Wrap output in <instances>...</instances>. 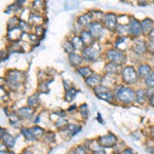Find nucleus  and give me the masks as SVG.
<instances>
[{
    "instance_id": "obj_27",
    "label": "nucleus",
    "mask_w": 154,
    "mask_h": 154,
    "mask_svg": "<svg viewBox=\"0 0 154 154\" xmlns=\"http://www.w3.org/2000/svg\"><path fill=\"white\" fill-rule=\"evenodd\" d=\"M118 65L116 64H113V63H108L107 65L105 66V72L107 74H111V75H114L115 73H117V70H118Z\"/></svg>"
},
{
    "instance_id": "obj_30",
    "label": "nucleus",
    "mask_w": 154,
    "mask_h": 154,
    "mask_svg": "<svg viewBox=\"0 0 154 154\" xmlns=\"http://www.w3.org/2000/svg\"><path fill=\"white\" fill-rule=\"evenodd\" d=\"M76 94H77V91L75 88H70L68 89V91H66V96H65V99L67 101H69V102H71L72 100L74 99V97L76 96Z\"/></svg>"
},
{
    "instance_id": "obj_44",
    "label": "nucleus",
    "mask_w": 154,
    "mask_h": 154,
    "mask_svg": "<svg viewBox=\"0 0 154 154\" xmlns=\"http://www.w3.org/2000/svg\"><path fill=\"white\" fill-rule=\"evenodd\" d=\"M8 154H16V153H14V152H12V151H11V152H9Z\"/></svg>"
},
{
    "instance_id": "obj_33",
    "label": "nucleus",
    "mask_w": 154,
    "mask_h": 154,
    "mask_svg": "<svg viewBox=\"0 0 154 154\" xmlns=\"http://www.w3.org/2000/svg\"><path fill=\"white\" fill-rule=\"evenodd\" d=\"M93 154H107L106 153V150L104 147H102L100 144L98 143L97 147L95 149H93Z\"/></svg>"
},
{
    "instance_id": "obj_16",
    "label": "nucleus",
    "mask_w": 154,
    "mask_h": 154,
    "mask_svg": "<svg viewBox=\"0 0 154 154\" xmlns=\"http://www.w3.org/2000/svg\"><path fill=\"white\" fill-rule=\"evenodd\" d=\"M102 79H103L102 76L98 75V74H93L91 77L85 79V83L88 84V86H91V88H95L97 86L100 85V83H102Z\"/></svg>"
},
{
    "instance_id": "obj_34",
    "label": "nucleus",
    "mask_w": 154,
    "mask_h": 154,
    "mask_svg": "<svg viewBox=\"0 0 154 154\" xmlns=\"http://www.w3.org/2000/svg\"><path fill=\"white\" fill-rule=\"evenodd\" d=\"M79 111H80V113L83 115V117H86V118H88V105H86V104H82V105L79 107Z\"/></svg>"
},
{
    "instance_id": "obj_3",
    "label": "nucleus",
    "mask_w": 154,
    "mask_h": 154,
    "mask_svg": "<svg viewBox=\"0 0 154 154\" xmlns=\"http://www.w3.org/2000/svg\"><path fill=\"white\" fill-rule=\"evenodd\" d=\"M94 93H95V95L98 97L100 100H104L107 102H113V100L115 99L112 91H111L108 86H105V85H103V84H100L99 86L94 88Z\"/></svg>"
},
{
    "instance_id": "obj_13",
    "label": "nucleus",
    "mask_w": 154,
    "mask_h": 154,
    "mask_svg": "<svg viewBox=\"0 0 154 154\" xmlns=\"http://www.w3.org/2000/svg\"><path fill=\"white\" fill-rule=\"evenodd\" d=\"M17 113L19 114V116L22 119H30L33 117L34 113H35V110H34L32 107H22L20 108Z\"/></svg>"
},
{
    "instance_id": "obj_36",
    "label": "nucleus",
    "mask_w": 154,
    "mask_h": 154,
    "mask_svg": "<svg viewBox=\"0 0 154 154\" xmlns=\"http://www.w3.org/2000/svg\"><path fill=\"white\" fill-rule=\"evenodd\" d=\"M148 38H149V41L154 43V29L151 30L150 33L148 34Z\"/></svg>"
},
{
    "instance_id": "obj_29",
    "label": "nucleus",
    "mask_w": 154,
    "mask_h": 154,
    "mask_svg": "<svg viewBox=\"0 0 154 154\" xmlns=\"http://www.w3.org/2000/svg\"><path fill=\"white\" fill-rule=\"evenodd\" d=\"M63 48L69 54H72L74 51H75L74 45H73V43H72L71 40H66L65 42H64V43H63Z\"/></svg>"
},
{
    "instance_id": "obj_8",
    "label": "nucleus",
    "mask_w": 154,
    "mask_h": 154,
    "mask_svg": "<svg viewBox=\"0 0 154 154\" xmlns=\"http://www.w3.org/2000/svg\"><path fill=\"white\" fill-rule=\"evenodd\" d=\"M142 33L143 29L141 22H139L138 20L134 18L131 19L130 23H128V34L134 37H139L140 35H142Z\"/></svg>"
},
{
    "instance_id": "obj_10",
    "label": "nucleus",
    "mask_w": 154,
    "mask_h": 154,
    "mask_svg": "<svg viewBox=\"0 0 154 154\" xmlns=\"http://www.w3.org/2000/svg\"><path fill=\"white\" fill-rule=\"evenodd\" d=\"M104 26L105 28H107L110 31H114L117 28V17L115 16L114 14H107L104 17Z\"/></svg>"
},
{
    "instance_id": "obj_12",
    "label": "nucleus",
    "mask_w": 154,
    "mask_h": 154,
    "mask_svg": "<svg viewBox=\"0 0 154 154\" xmlns=\"http://www.w3.org/2000/svg\"><path fill=\"white\" fill-rule=\"evenodd\" d=\"M133 49L136 54H143L146 53V51L148 49V45H147V42L141 40V39H138L134 42V45H133Z\"/></svg>"
},
{
    "instance_id": "obj_6",
    "label": "nucleus",
    "mask_w": 154,
    "mask_h": 154,
    "mask_svg": "<svg viewBox=\"0 0 154 154\" xmlns=\"http://www.w3.org/2000/svg\"><path fill=\"white\" fill-rule=\"evenodd\" d=\"M106 57L111 63L116 65H120L125 61V54L119 49H109L106 54Z\"/></svg>"
},
{
    "instance_id": "obj_43",
    "label": "nucleus",
    "mask_w": 154,
    "mask_h": 154,
    "mask_svg": "<svg viewBox=\"0 0 154 154\" xmlns=\"http://www.w3.org/2000/svg\"><path fill=\"white\" fill-rule=\"evenodd\" d=\"M151 149H152V150H151V153H152V154H154V147H152V148H151Z\"/></svg>"
},
{
    "instance_id": "obj_25",
    "label": "nucleus",
    "mask_w": 154,
    "mask_h": 154,
    "mask_svg": "<svg viewBox=\"0 0 154 154\" xmlns=\"http://www.w3.org/2000/svg\"><path fill=\"white\" fill-rule=\"evenodd\" d=\"M71 41H72V43H73L74 48H75V49L78 48V49H82V51H83V49L85 48H84V43H83L82 39H81L78 35H75V36L72 37Z\"/></svg>"
},
{
    "instance_id": "obj_37",
    "label": "nucleus",
    "mask_w": 154,
    "mask_h": 154,
    "mask_svg": "<svg viewBox=\"0 0 154 154\" xmlns=\"http://www.w3.org/2000/svg\"><path fill=\"white\" fill-rule=\"evenodd\" d=\"M120 154H136V153L134 152L133 149H131V148H125V150H123Z\"/></svg>"
},
{
    "instance_id": "obj_21",
    "label": "nucleus",
    "mask_w": 154,
    "mask_h": 154,
    "mask_svg": "<svg viewBox=\"0 0 154 154\" xmlns=\"http://www.w3.org/2000/svg\"><path fill=\"white\" fill-rule=\"evenodd\" d=\"M8 118H9V122H11V125L12 126H20L21 128V125H22V118L19 116V114L17 113V112H14V113H11V115L8 116Z\"/></svg>"
},
{
    "instance_id": "obj_40",
    "label": "nucleus",
    "mask_w": 154,
    "mask_h": 154,
    "mask_svg": "<svg viewBox=\"0 0 154 154\" xmlns=\"http://www.w3.org/2000/svg\"><path fill=\"white\" fill-rule=\"evenodd\" d=\"M151 137L154 138V125L152 126V128H151Z\"/></svg>"
},
{
    "instance_id": "obj_28",
    "label": "nucleus",
    "mask_w": 154,
    "mask_h": 154,
    "mask_svg": "<svg viewBox=\"0 0 154 154\" xmlns=\"http://www.w3.org/2000/svg\"><path fill=\"white\" fill-rule=\"evenodd\" d=\"M27 103H28L29 107H35L37 106V104L39 103V96L38 94H33L32 96H30L28 98V101H27Z\"/></svg>"
},
{
    "instance_id": "obj_1",
    "label": "nucleus",
    "mask_w": 154,
    "mask_h": 154,
    "mask_svg": "<svg viewBox=\"0 0 154 154\" xmlns=\"http://www.w3.org/2000/svg\"><path fill=\"white\" fill-rule=\"evenodd\" d=\"M114 98L117 100L119 103H122L125 105H130L136 101V93L134 89L128 86H118L114 93Z\"/></svg>"
},
{
    "instance_id": "obj_14",
    "label": "nucleus",
    "mask_w": 154,
    "mask_h": 154,
    "mask_svg": "<svg viewBox=\"0 0 154 154\" xmlns=\"http://www.w3.org/2000/svg\"><path fill=\"white\" fill-rule=\"evenodd\" d=\"M68 61L72 67H74V68H79V66L81 65V63H82V61H83V58L80 54L72 53V54H69Z\"/></svg>"
},
{
    "instance_id": "obj_18",
    "label": "nucleus",
    "mask_w": 154,
    "mask_h": 154,
    "mask_svg": "<svg viewBox=\"0 0 154 154\" xmlns=\"http://www.w3.org/2000/svg\"><path fill=\"white\" fill-rule=\"evenodd\" d=\"M91 23H93V18H91V12L82 14L78 19V24L81 25V27H88Z\"/></svg>"
},
{
    "instance_id": "obj_17",
    "label": "nucleus",
    "mask_w": 154,
    "mask_h": 154,
    "mask_svg": "<svg viewBox=\"0 0 154 154\" xmlns=\"http://www.w3.org/2000/svg\"><path fill=\"white\" fill-rule=\"evenodd\" d=\"M80 38L82 39L83 43L85 44L86 46H89L95 43V38L91 36V34L89 33L88 31H85V30H82V31L80 32Z\"/></svg>"
},
{
    "instance_id": "obj_23",
    "label": "nucleus",
    "mask_w": 154,
    "mask_h": 154,
    "mask_svg": "<svg viewBox=\"0 0 154 154\" xmlns=\"http://www.w3.org/2000/svg\"><path fill=\"white\" fill-rule=\"evenodd\" d=\"M31 131H32V134H33L34 138H35V140L43 138L44 135H45L44 130L42 128H40L39 125H35V126H33V128H31Z\"/></svg>"
},
{
    "instance_id": "obj_31",
    "label": "nucleus",
    "mask_w": 154,
    "mask_h": 154,
    "mask_svg": "<svg viewBox=\"0 0 154 154\" xmlns=\"http://www.w3.org/2000/svg\"><path fill=\"white\" fill-rule=\"evenodd\" d=\"M145 83L149 88H154V71L151 73V75L149 76L147 79H145Z\"/></svg>"
},
{
    "instance_id": "obj_15",
    "label": "nucleus",
    "mask_w": 154,
    "mask_h": 154,
    "mask_svg": "<svg viewBox=\"0 0 154 154\" xmlns=\"http://www.w3.org/2000/svg\"><path fill=\"white\" fill-rule=\"evenodd\" d=\"M138 75L139 77H141V78H144V79H147L149 76L151 75V73H152V68H151L150 66L147 65V64H142V65L139 66L138 68Z\"/></svg>"
},
{
    "instance_id": "obj_39",
    "label": "nucleus",
    "mask_w": 154,
    "mask_h": 154,
    "mask_svg": "<svg viewBox=\"0 0 154 154\" xmlns=\"http://www.w3.org/2000/svg\"><path fill=\"white\" fill-rule=\"evenodd\" d=\"M22 154H34V152L31 150V149H26V150H25Z\"/></svg>"
},
{
    "instance_id": "obj_41",
    "label": "nucleus",
    "mask_w": 154,
    "mask_h": 154,
    "mask_svg": "<svg viewBox=\"0 0 154 154\" xmlns=\"http://www.w3.org/2000/svg\"><path fill=\"white\" fill-rule=\"evenodd\" d=\"M75 109H76V107H75V106H72V107H70V109H69V111H70V112H71V111L75 110Z\"/></svg>"
},
{
    "instance_id": "obj_35",
    "label": "nucleus",
    "mask_w": 154,
    "mask_h": 154,
    "mask_svg": "<svg viewBox=\"0 0 154 154\" xmlns=\"http://www.w3.org/2000/svg\"><path fill=\"white\" fill-rule=\"evenodd\" d=\"M86 149L88 148H86L85 146L79 145L75 148V153L76 154H88V150H86Z\"/></svg>"
},
{
    "instance_id": "obj_11",
    "label": "nucleus",
    "mask_w": 154,
    "mask_h": 154,
    "mask_svg": "<svg viewBox=\"0 0 154 154\" xmlns=\"http://www.w3.org/2000/svg\"><path fill=\"white\" fill-rule=\"evenodd\" d=\"M88 28V32L91 34V36H93L95 39L100 38L102 36V34H103V31H104L103 25L101 23H99V22H93Z\"/></svg>"
},
{
    "instance_id": "obj_20",
    "label": "nucleus",
    "mask_w": 154,
    "mask_h": 154,
    "mask_svg": "<svg viewBox=\"0 0 154 154\" xmlns=\"http://www.w3.org/2000/svg\"><path fill=\"white\" fill-rule=\"evenodd\" d=\"M77 73L80 74V76L82 77H85L86 78H88V77H91L93 75V70H91V68H89L88 66H82V67H79V68L76 69Z\"/></svg>"
},
{
    "instance_id": "obj_9",
    "label": "nucleus",
    "mask_w": 154,
    "mask_h": 154,
    "mask_svg": "<svg viewBox=\"0 0 154 154\" xmlns=\"http://www.w3.org/2000/svg\"><path fill=\"white\" fill-rule=\"evenodd\" d=\"M1 141L2 144H4L5 148H7L8 150H11L16 145V137L8 134L3 128H1Z\"/></svg>"
},
{
    "instance_id": "obj_2",
    "label": "nucleus",
    "mask_w": 154,
    "mask_h": 154,
    "mask_svg": "<svg viewBox=\"0 0 154 154\" xmlns=\"http://www.w3.org/2000/svg\"><path fill=\"white\" fill-rule=\"evenodd\" d=\"M23 82V73L18 70H11L7 74L6 83L11 89L16 91Z\"/></svg>"
},
{
    "instance_id": "obj_4",
    "label": "nucleus",
    "mask_w": 154,
    "mask_h": 154,
    "mask_svg": "<svg viewBox=\"0 0 154 154\" xmlns=\"http://www.w3.org/2000/svg\"><path fill=\"white\" fill-rule=\"evenodd\" d=\"M121 77H122L123 81L128 84H135L139 79L138 72L131 66H128L123 68L122 72H121Z\"/></svg>"
},
{
    "instance_id": "obj_7",
    "label": "nucleus",
    "mask_w": 154,
    "mask_h": 154,
    "mask_svg": "<svg viewBox=\"0 0 154 154\" xmlns=\"http://www.w3.org/2000/svg\"><path fill=\"white\" fill-rule=\"evenodd\" d=\"M118 139L114 134L109 133L108 135L101 136L98 138V143L104 148H112L117 144Z\"/></svg>"
},
{
    "instance_id": "obj_32",
    "label": "nucleus",
    "mask_w": 154,
    "mask_h": 154,
    "mask_svg": "<svg viewBox=\"0 0 154 154\" xmlns=\"http://www.w3.org/2000/svg\"><path fill=\"white\" fill-rule=\"evenodd\" d=\"M43 140H44V142H48V143L53 142V141L54 140V134L51 133V131L45 133V135H44V137H43Z\"/></svg>"
},
{
    "instance_id": "obj_19",
    "label": "nucleus",
    "mask_w": 154,
    "mask_h": 154,
    "mask_svg": "<svg viewBox=\"0 0 154 154\" xmlns=\"http://www.w3.org/2000/svg\"><path fill=\"white\" fill-rule=\"evenodd\" d=\"M141 25H142V29L144 33H150L151 30H153V26H154V22L151 19H144L142 22H141Z\"/></svg>"
},
{
    "instance_id": "obj_24",
    "label": "nucleus",
    "mask_w": 154,
    "mask_h": 154,
    "mask_svg": "<svg viewBox=\"0 0 154 154\" xmlns=\"http://www.w3.org/2000/svg\"><path fill=\"white\" fill-rule=\"evenodd\" d=\"M21 133L22 135L24 136L25 140L26 141H31V142H34L35 138H34L33 134H32V131H31V128H21Z\"/></svg>"
},
{
    "instance_id": "obj_22",
    "label": "nucleus",
    "mask_w": 154,
    "mask_h": 154,
    "mask_svg": "<svg viewBox=\"0 0 154 154\" xmlns=\"http://www.w3.org/2000/svg\"><path fill=\"white\" fill-rule=\"evenodd\" d=\"M147 98V91L145 89H138L136 91V102L138 104H144Z\"/></svg>"
},
{
    "instance_id": "obj_42",
    "label": "nucleus",
    "mask_w": 154,
    "mask_h": 154,
    "mask_svg": "<svg viewBox=\"0 0 154 154\" xmlns=\"http://www.w3.org/2000/svg\"><path fill=\"white\" fill-rule=\"evenodd\" d=\"M67 154H76V153H75V150H73V151H70V152H68Z\"/></svg>"
},
{
    "instance_id": "obj_5",
    "label": "nucleus",
    "mask_w": 154,
    "mask_h": 154,
    "mask_svg": "<svg viewBox=\"0 0 154 154\" xmlns=\"http://www.w3.org/2000/svg\"><path fill=\"white\" fill-rule=\"evenodd\" d=\"M99 56H100V48L95 43L89 46H85V48L82 51V58L85 61H96L99 58Z\"/></svg>"
},
{
    "instance_id": "obj_26",
    "label": "nucleus",
    "mask_w": 154,
    "mask_h": 154,
    "mask_svg": "<svg viewBox=\"0 0 154 154\" xmlns=\"http://www.w3.org/2000/svg\"><path fill=\"white\" fill-rule=\"evenodd\" d=\"M66 128H67V131H69V135L71 137L75 136L76 134L78 133V131H80V130H81L80 125H75V123H69V125L66 126Z\"/></svg>"
},
{
    "instance_id": "obj_38",
    "label": "nucleus",
    "mask_w": 154,
    "mask_h": 154,
    "mask_svg": "<svg viewBox=\"0 0 154 154\" xmlns=\"http://www.w3.org/2000/svg\"><path fill=\"white\" fill-rule=\"evenodd\" d=\"M149 102H150L151 105L154 106V93H153L150 97H149Z\"/></svg>"
}]
</instances>
